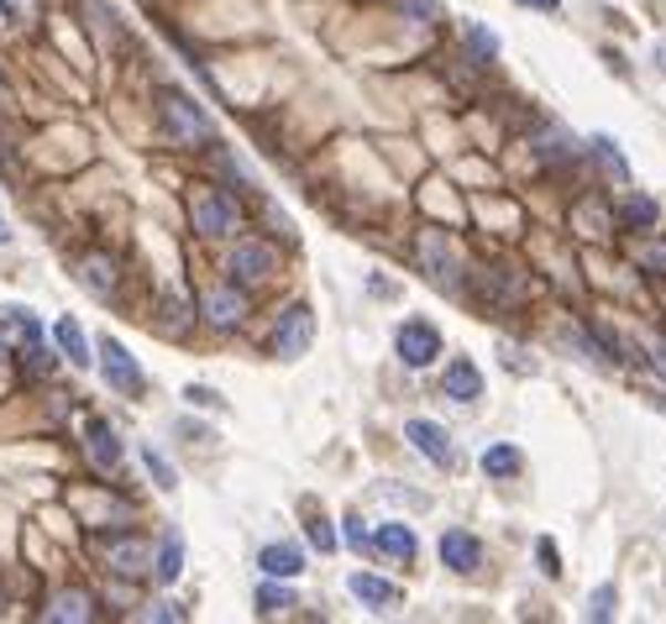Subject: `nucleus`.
<instances>
[{
  "label": "nucleus",
  "instance_id": "dca6fc26",
  "mask_svg": "<svg viewBox=\"0 0 666 624\" xmlns=\"http://www.w3.org/2000/svg\"><path fill=\"white\" fill-rule=\"evenodd\" d=\"M608 210H614V226H625V231H651V226L662 221V205L646 200V195H625V200H614Z\"/></svg>",
  "mask_w": 666,
  "mask_h": 624
},
{
  "label": "nucleus",
  "instance_id": "4c0bfd02",
  "mask_svg": "<svg viewBox=\"0 0 666 624\" xmlns=\"http://www.w3.org/2000/svg\"><path fill=\"white\" fill-rule=\"evenodd\" d=\"M0 111H11V90H6V80H0Z\"/></svg>",
  "mask_w": 666,
  "mask_h": 624
},
{
  "label": "nucleus",
  "instance_id": "c85d7f7f",
  "mask_svg": "<svg viewBox=\"0 0 666 624\" xmlns=\"http://www.w3.org/2000/svg\"><path fill=\"white\" fill-rule=\"evenodd\" d=\"M310 541L321 545V551H336V530H331V520L315 514V520H310Z\"/></svg>",
  "mask_w": 666,
  "mask_h": 624
},
{
  "label": "nucleus",
  "instance_id": "2f4dec72",
  "mask_svg": "<svg viewBox=\"0 0 666 624\" xmlns=\"http://www.w3.org/2000/svg\"><path fill=\"white\" fill-rule=\"evenodd\" d=\"M346 545H367V530H363V514H346Z\"/></svg>",
  "mask_w": 666,
  "mask_h": 624
},
{
  "label": "nucleus",
  "instance_id": "412c9836",
  "mask_svg": "<svg viewBox=\"0 0 666 624\" xmlns=\"http://www.w3.org/2000/svg\"><path fill=\"white\" fill-rule=\"evenodd\" d=\"M53 342L63 346V357H69V363H80V367H90V342H84V331H80V321H69V315H63V321L53 325Z\"/></svg>",
  "mask_w": 666,
  "mask_h": 624
},
{
  "label": "nucleus",
  "instance_id": "ddd939ff",
  "mask_svg": "<svg viewBox=\"0 0 666 624\" xmlns=\"http://www.w3.org/2000/svg\"><path fill=\"white\" fill-rule=\"evenodd\" d=\"M404 436L415 441V451H420L425 462H436V467L451 462V436H446V425H436V420H409V425H404Z\"/></svg>",
  "mask_w": 666,
  "mask_h": 624
},
{
  "label": "nucleus",
  "instance_id": "a878e982",
  "mask_svg": "<svg viewBox=\"0 0 666 624\" xmlns=\"http://www.w3.org/2000/svg\"><path fill=\"white\" fill-rule=\"evenodd\" d=\"M467 48H472L478 59H499V38L483 32V27H467Z\"/></svg>",
  "mask_w": 666,
  "mask_h": 624
},
{
  "label": "nucleus",
  "instance_id": "f03ea898",
  "mask_svg": "<svg viewBox=\"0 0 666 624\" xmlns=\"http://www.w3.org/2000/svg\"><path fill=\"white\" fill-rule=\"evenodd\" d=\"M189 226L200 231L205 242H221V237H237L242 231V210L237 200L216 189V184H200V189H189Z\"/></svg>",
  "mask_w": 666,
  "mask_h": 624
},
{
  "label": "nucleus",
  "instance_id": "6e6552de",
  "mask_svg": "<svg viewBox=\"0 0 666 624\" xmlns=\"http://www.w3.org/2000/svg\"><path fill=\"white\" fill-rule=\"evenodd\" d=\"M101 373H105V383L116 388V394H142V367H137V357L126 352L116 336H105L101 342Z\"/></svg>",
  "mask_w": 666,
  "mask_h": 624
},
{
  "label": "nucleus",
  "instance_id": "7ed1b4c3",
  "mask_svg": "<svg viewBox=\"0 0 666 624\" xmlns=\"http://www.w3.org/2000/svg\"><path fill=\"white\" fill-rule=\"evenodd\" d=\"M415 258H420V273L436 283V289H462L467 262L446 231H420V237H415Z\"/></svg>",
  "mask_w": 666,
  "mask_h": 624
},
{
  "label": "nucleus",
  "instance_id": "ea45409f",
  "mask_svg": "<svg viewBox=\"0 0 666 624\" xmlns=\"http://www.w3.org/2000/svg\"><path fill=\"white\" fill-rule=\"evenodd\" d=\"M6 21H11V11H6V0H0V27H6Z\"/></svg>",
  "mask_w": 666,
  "mask_h": 624
},
{
  "label": "nucleus",
  "instance_id": "b1692460",
  "mask_svg": "<svg viewBox=\"0 0 666 624\" xmlns=\"http://www.w3.org/2000/svg\"><path fill=\"white\" fill-rule=\"evenodd\" d=\"M587 147H593V153H599V163H604V168H614V174H620V179L629 184V163H625V153H620V142H608V137H593V142H587Z\"/></svg>",
  "mask_w": 666,
  "mask_h": 624
},
{
  "label": "nucleus",
  "instance_id": "1a4fd4ad",
  "mask_svg": "<svg viewBox=\"0 0 666 624\" xmlns=\"http://www.w3.org/2000/svg\"><path fill=\"white\" fill-rule=\"evenodd\" d=\"M101 557H105V572H116V578H142V572L153 566V551H147L142 535H116V541H105Z\"/></svg>",
  "mask_w": 666,
  "mask_h": 624
},
{
  "label": "nucleus",
  "instance_id": "e433bc0d",
  "mask_svg": "<svg viewBox=\"0 0 666 624\" xmlns=\"http://www.w3.org/2000/svg\"><path fill=\"white\" fill-rule=\"evenodd\" d=\"M520 6H535V11H556L562 0H520Z\"/></svg>",
  "mask_w": 666,
  "mask_h": 624
},
{
  "label": "nucleus",
  "instance_id": "7c9ffc66",
  "mask_svg": "<svg viewBox=\"0 0 666 624\" xmlns=\"http://www.w3.org/2000/svg\"><path fill=\"white\" fill-rule=\"evenodd\" d=\"M184 399L205 404V409H221V394H216V388H195V383H189V388H184Z\"/></svg>",
  "mask_w": 666,
  "mask_h": 624
},
{
  "label": "nucleus",
  "instance_id": "c9c22d12",
  "mask_svg": "<svg viewBox=\"0 0 666 624\" xmlns=\"http://www.w3.org/2000/svg\"><path fill=\"white\" fill-rule=\"evenodd\" d=\"M651 63H656V74H662V80H666V38L656 42V48H651Z\"/></svg>",
  "mask_w": 666,
  "mask_h": 624
},
{
  "label": "nucleus",
  "instance_id": "a19ab883",
  "mask_svg": "<svg viewBox=\"0 0 666 624\" xmlns=\"http://www.w3.org/2000/svg\"><path fill=\"white\" fill-rule=\"evenodd\" d=\"M0 242H6V231H0Z\"/></svg>",
  "mask_w": 666,
  "mask_h": 624
},
{
  "label": "nucleus",
  "instance_id": "4468645a",
  "mask_svg": "<svg viewBox=\"0 0 666 624\" xmlns=\"http://www.w3.org/2000/svg\"><path fill=\"white\" fill-rule=\"evenodd\" d=\"M258 566H263V578H273V583H289V578H300L304 572V551L300 545H289V541H273L258 551Z\"/></svg>",
  "mask_w": 666,
  "mask_h": 624
},
{
  "label": "nucleus",
  "instance_id": "423d86ee",
  "mask_svg": "<svg viewBox=\"0 0 666 624\" xmlns=\"http://www.w3.org/2000/svg\"><path fill=\"white\" fill-rule=\"evenodd\" d=\"M394 352H399L404 367H430L441 357V331L430 321H404L399 331H394Z\"/></svg>",
  "mask_w": 666,
  "mask_h": 624
},
{
  "label": "nucleus",
  "instance_id": "39448f33",
  "mask_svg": "<svg viewBox=\"0 0 666 624\" xmlns=\"http://www.w3.org/2000/svg\"><path fill=\"white\" fill-rule=\"evenodd\" d=\"M310 342H315V315H310V304H289L279 315V325H273V357L294 363V357L310 352Z\"/></svg>",
  "mask_w": 666,
  "mask_h": 624
},
{
  "label": "nucleus",
  "instance_id": "2eb2a0df",
  "mask_svg": "<svg viewBox=\"0 0 666 624\" xmlns=\"http://www.w3.org/2000/svg\"><path fill=\"white\" fill-rule=\"evenodd\" d=\"M84 451H90V462L101 467V472H111V467L122 462V436L105 420H90L84 425Z\"/></svg>",
  "mask_w": 666,
  "mask_h": 624
},
{
  "label": "nucleus",
  "instance_id": "0eeeda50",
  "mask_svg": "<svg viewBox=\"0 0 666 624\" xmlns=\"http://www.w3.org/2000/svg\"><path fill=\"white\" fill-rule=\"evenodd\" d=\"M200 315L210 331H237V325L247 321V294L237 283H216V289H205Z\"/></svg>",
  "mask_w": 666,
  "mask_h": 624
},
{
  "label": "nucleus",
  "instance_id": "473e14b6",
  "mask_svg": "<svg viewBox=\"0 0 666 624\" xmlns=\"http://www.w3.org/2000/svg\"><path fill=\"white\" fill-rule=\"evenodd\" d=\"M641 342H646L651 363H656V367H662V373H666V336H651V331H646V336H641Z\"/></svg>",
  "mask_w": 666,
  "mask_h": 624
},
{
  "label": "nucleus",
  "instance_id": "f8f14e48",
  "mask_svg": "<svg viewBox=\"0 0 666 624\" xmlns=\"http://www.w3.org/2000/svg\"><path fill=\"white\" fill-rule=\"evenodd\" d=\"M441 394L457 404L483 399V373H478V363H472V357H451L441 373Z\"/></svg>",
  "mask_w": 666,
  "mask_h": 624
},
{
  "label": "nucleus",
  "instance_id": "5701e85b",
  "mask_svg": "<svg viewBox=\"0 0 666 624\" xmlns=\"http://www.w3.org/2000/svg\"><path fill=\"white\" fill-rule=\"evenodd\" d=\"M294 609V593L289 587H273V578H268L263 587H258V614H289Z\"/></svg>",
  "mask_w": 666,
  "mask_h": 624
},
{
  "label": "nucleus",
  "instance_id": "9d476101",
  "mask_svg": "<svg viewBox=\"0 0 666 624\" xmlns=\"http://www.w3.org/2000/svg\"><path fill=\"white\" fill-rule=\"evenodd\" d=\"M441 562L457 572V578H472L483 566V541L472 530H446L441 535Z\"/></svg>",
  "mask_w": 666,
  "mask_h": 624
},
{
  "label": "nucleus",
  "instance_id": "4be33fe9",
  "mask_svg": "<svg viewBox=\"0 0 666 624\" xmlns=\"http://www.w3.org/2000/svg\"><path fill=\"white\" fill-rule=\"evenodd\" d=\"M520 467H525V457H520V446L499 441V446H488V451H483V472H488V478H514Z\"/></svg>",
  "mask_w": 666,
  "mask_h": 624
},
{
  "label": "nucleus",
  "instance_id": "bb28decb",
  "mask_svg": "<svg viewBox=\"0 0 666 624\" xmlns=\"http://www.w3.org/2000/svg\"><path fill=\"white\" fill-rule=\"evenodd\" d=\"M641 268H651V273H662V279H666V242L641 247Z\"/></svg>",
  "mask_w": 666,
  "mask_h": 624
},
{
  "label": "nucleus",
  "instance_id": "a211bd4d",
  "mask_svg": "<svg viewBox=\"0 0 666 624\" xmlns=\"http://www.w3.org/2000/svg\"><path fill=\"white\" fill-rule=\"evenodd\" d=\"M116 258H105V252H90V258H80V283L90 289V294H111L116 289Z\"/></svg>",
  "mask_w": 666,
  "mask_h": 624
},
{
  "label": "nucleus",
  "instance_id": "9b49d317",
  "mask_svg": "<svg viewBox=\"0 0 666 624\" xmlns=\"http://www.w3.org/2000/svg\"><path fill=\"white\" fill-rule=\"evenodd\" d=\"M42 620H48V624H90V620H95V593H84V587H63V593H53V599L42 604Z\"/></svg>",
  "mask_w": 666,
  "mask_h": 624
},
{
  "label": "nucleus",
  "instance_id": "aec40b11",
  "mask_svg": "<svg viewBox=\"0 0 666 624\" xmlns=\"http://www.w3.org/2000/svg\"><path fill=\"white\" fill-rule=\"evenodd\" d=\"M153 572H158V583H179V572H184V541H179V530H168V535H163Z\"/></svg>",
  "mask_w": 666,
  "mask_h": 624
},
{
  "label": "nucleus",
  "instance_id": "72a5a7b5",
  "mask_svg": "<svg viewBox=\"0 0 666 624\" xmlns=\"http://www.w3.org/2000/svg\"><path fill=\"white\" fill-rule=\"evenodd\" d=\"M6 11H11V17H21V21H32L42 11V0H6Z\"/></svg>",
  "mask_w": 666,
  "mask_h": 624
},
{
  "label": "nucleus",
  "instance_id": "6ab92c4d",
  "mask_svg": "<svg viewBox=\"0 0 666 624\" xmlns=\"http://www.w3.org/2000/svg\"><path fill=\"white\" fill-rule=\"evenodd\" d=\"M378 551H384V557H394V562H415L420 541H415V530H409V524L388 520V524H378Z\"/></svg>",
  "mask_w": 666,
  "mask_h": 624
},
{
  "label": "nucleus",
  "instance_id": "20e7f679",
  "mask_svg": "<svg viewBox=\"0 0 666 624\" xmlns=\"http://www.w3.org/2000/svg\"><path fill=\"white\" fill-rule=\"evenodd\" d=\"M226 273H231V283H242V289H252V283H268L273 273H279V252H273L268 242H258V237H247V242L231 247Z\"/></svg>",
  "mask_w": 666,
  "mask_h": 624
},
{
  "label": "nucleus",
  "instance_id": "f704fd0d",
  "mask_svg": "<svg viewBox=\"0 0 666 624\" xmlns=\"http://www.w3.org/2000/svg\"><path fill=\"white\" fill-rule=\"evenodd\" d=\"M147 620H184V609L179 604H153L147 609Z\"/></svg>",
  "mask_w": 666,
  "mask_h": 624
},
{
  "label": "nucleus",
  "instance_id": "f3484780",
  "mask_svg": "<svg viewBox=\"0 0 666 624\" xmlns=\"http://www.w3.org/2000/svg\"><path fill=\"white\" fill-rule=\"evenodd\" d=\"M346 587H352V599H363L367 609H394L399 604V587L384 583V578H373V572H352Z\"/></svg>",
  "mask_w": 666,
  "mask_h": 624
},
{
  "label": "nucleus",
  "instance_id": "393cba45",
  "mask_svg": "<svg viewBox=\"0 0 666 624\" xmlns=\"http://www.w3.org/2000/svg\"><path fill=\"white\" fill-rule=\"evenodd\" d=\"M614 604H620V593H614V583H604V587H593V599H587V620H614Z\"/></svg>",
  "mask_w": 666,
  "mask_h": 624
},
{
  "label": "nucleus",
  "instance_id": "f257e3e1",
  "mask_svg": "<svg viewBox=\"0 0 666 624\" xmlns=\"http://www.w3.org/2000/svg\"><path fill=\"white\" fill-rule=\"evenodd\" d=\"M158 122H163V137L174 142V147H210V142H216L210 116H205L184 90H163L158 95Z\"/></svg>",
  "mask_w": 666,
  "mask_h": 624
},
{
  "label": "nucleus",
  "instance_id": "58836bf2",
  "mask_svg": "<svg viewBox=\"0 0 666 624\" xmlns=\"http://www.w3.org/2000/svg\"><path fill=\"white\" fill-rule=\"evenodd\" d=\"M6 352H11V342H6V325H0V357H6Z\"/></svg>",
  "mask_w": 666,
  "mask_h": 624
},
{
  "label": "nucleus",
  "instance_id": "c756f323",
  "mask_svg": "<svg viewBox=\"0 0 666 624\" xmlns=\"http://www.w3.org/2000/svg\"><path fill=\"white\" fill-rule=\"evenodd\" d=\"M535 551H541L545 578H562V557H556V545H551V541H535Z\"/></svg>",
  "mask_w": 666,
  "mask_h": 624
},
{
  "label": "nucleus",
  "instance_id": "cd10ccee",
  "mask_svg": "<svg viewBox=\"0 0 666 624\" xmlns=\"http://www.w3.org/2000/svg\"><path fill=\"white\" fill-rule=\"evenodd\" d=\"M142 462H147V472L158 478V488H174V472H168V462H163V457H158V451H153V446L142 451Z\"/></svg>",
  "mask_w": 666,
  "mask_h": 624
}]
</instances>
